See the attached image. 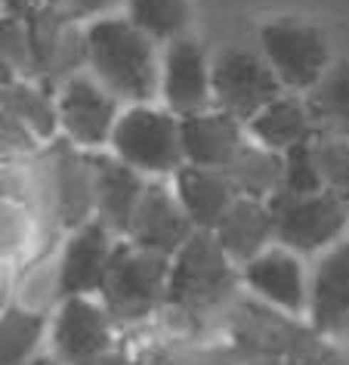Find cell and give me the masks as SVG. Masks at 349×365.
I'll use <instances>...</instances> for the list:
<instances>
[{"mask_svg": "<svg viewBox=\"0 0 349 365\" xmlns=\"http://www.w3.org/2000/svg\"><path fill=\"white\" fill-rule=\"evenodd\" d=\"M164 47L124 13L87 22V71L121 106L161 103Z\"/></svg>", "mask_w": 349, "mask_h": 365, "instance_id": "obj_1", "label": "cell"}, {"mask_svg": "<svg viewBox=\"0 0 349 365\" xmlns=\"http://www.w3.org/2000/svg\"><path fill=\"white\" fill-rule=\"evenodd\" d=\"M241 288V267L207 230H195V235L170 260L167 307L195 316L201 322L214 313L232 309Z\"/></svg>", "mask_w": 349, "mask_h": 365, "instance_id": "obj_2", "label": "cell"}, {"mask_svg": "<svg viewBox=\"0 0 349 365\" xmlns=\"http://www.w3.org/2000/svg\"><path fill=\"white\" fill-rule=\"evenodd\" d=\"M170 260L173 257L118 239L99 300L108 307L124 334L155 322L164 313L170 291Z\"/></svg>", "mask_w": 349, "mask_h": 365, "instance_id": "obj_3", "label": "cell"}, {"mask_svg": "<svg viewBox=\"0 0 349 365\" xmlns=\"http://www.w3.org/2000/svg\"><path fill=\"white\" fill-rule=\"evenodd\" d=\"M108 152L136 168L149 180H170L182 164V118L167 106H124L115 124Z\"/></svg>", "mask_w": 349, "mask_h": 365, "instance_id": "obj_4", "label": "cell"}, {"mask_svg": "<svg viewBox=\"0 0 349 365\" xmlns=\"http://www.w3.org/2000/svg\"><path fill=\"white\" fill-rule=\"evenodd\" d=\"M256 41H260V53L278 75L281 87L288 93L306 96L328 75V68L334 66L328 31L312 19L278 16V19L260 25Z\"/></svg>", "mask_w": 349, "mask_h": 365, "instance_id": "obj_5", "label": "cell"}, {"mask_svg": "<svg viewBox=\"0 0 349 365\" xmlns=\"http://www.w3.org/2000/svg\"><path fill=\"white\" fill-rule=\"evenodd\" d=\"M43 180V217L56 235H68L78 226L96 220V192L90 155L68 140H53L38 155Z\"/></svg>", "mask_w": 349, "mask_h": 365, "instance_id": "obj_6", "label": "cell"}, {"mask_svg": "<svg viewBox=\"0 0 349 365\" xmlns=\"http://www.w3.org/2000/svg\"><path fill=\"white\" fill-rule=\"evenodd\" d=\"M269 207L275 217V245L297 251L300 257H318L349 232V205L330 192L293 195L278 189Z\"/></svg>", "mask_w": 349, "mask_h": 365, "instance_id": "obj_7", "label": "cell"}, {"mask_svg": "<svg viewBox=\"0 0 349 365\" xmlns=\"http://www.w3.org/2000/svg\"><path fill=\"white\" fill-rule=\"evenodd\" d=\"M121 341V325L99 297H62L53 309L47 350L62 365H103Z\"/></svg>", "mask_w": 349, "mask_h": 365, "instance_id": "obj_8", "label": "cell"}, {"mask_svg": "<svg viewBox=\"0 0 349 365\" xmlns=\"http://www.w3.org/2000/svg\"><path fill=\"white\" fill-rule=\"evenodd\" d=\"M281 93V81L260 50L223 47L214 53V108H223L244 127Z\"/></svg>", "mask_w": 349, "mask_h": 365, "instance_id": "obj_9", "label": "cell"}, {"mask_svg": "<svg viewBox=\"0 0 349 365\" xmlns=\"http://www.w3.org/2000/svg\"><path fill=\"white\" fill-rule=\"evenodd\" d=\"M59 106V130L62 140L78 145L80 152H103L112 143L115 124L124 106L90 75L78 71L56 87Z\"/></svg>", "mask_w": 349, "mask_h": 365, "instance_id": "obj_10", "label": "cell"}, {"mask_svg": "<svg viewBox=\"0 0 349 365\" xmlns=\"http://www.w3.org/2000/svg\"><path fill=\"white\" fill-rule=\"evenodd\" d=\"M161 106L179 118L214 108V56L192 31L164 43Z\"/></svg>", "mask_w": 349, "mask_h": 365, "instance_id": "obj_11", "label": "cell"}, {"mask_svg": "<svg viewBox=\"0 0 349 365\" xmlns=\"http://www.w3.org/2000/svg\"><path fill=\"white\" fill-rule=\"evenodd\" d=\"M309 282L312 272L303 257L284 245H272L241 267V285L247 294L297 322H306L309 316Z\"/></svg>", "mask_w": 349, "mask_h": 365, "instance_id": "obj_12", "label": "cell"}, {"mask_svg": "<svg viewBox=\"0 0 349 365\" xmlns=\"http://www.w3.org/2000/svg\"><path fill=\"white\" fill-rule=\"evenodd\" d=\"M118 235L99 220L62 235L56 251V291L62 297H99Z\"/></svg>", "mask_w": 349, "mask_h": 365, "instance_id": "obj_13", "label": "cell"}, {"mask_svg": "<svg viewBox=\"0 0 349 365\" xmlns=\"http://www.w3.org/2000/svg\"><path fill=\"white\" fill-rule=\"evenodd\" d=\"M192 235H195V226L182 211L170 180H149L140 205H136L130 230H127V242H133L142 251L173 257Z\"/></svg>", "mask_w": 349, "mask_h": 365, "instance_id": "obj_14", "label": "cell"}, {"mask_svg": "<svg viewBox=\"0 0 349 365\" xmlns=\"http://www.w3.org/2000/svg\"><path fill=\"white\" fill-rule=\"evenodd\" d=\"M93 168V192H96V220L108 226L118 239H127L136 205L149 186V177H142L136 168L121 161L115 152H87Z\"/></svg>", "mask_w": 349, "mask_h": 365, "instance_id": "obj_15", "label": "cell"}, {"mask_svg": "<svg viewBox=\"0 0 349 365\" xmlns=\"http://www.w3.org/2000/svg\"><path fill=\"white\" fill-rule=\"evenodd\" d=\"M306 322L325 337L349 328V235L316 257Z\"/></svg>", "mask_w": 349, "mask_h": 365, "instance_id": "obj_16", "label": "cell"}, {"mask_svg": "<svg viewBox=\"0 0 349 365\" xmlns=\"http://www.w3.org/2000/svg\"><path fill=\"white\" fill-rule=\"evenodd\" d=\"M247 143V127L238 118L226 115L223 108H207V112L182 118V152L186 164L198 168L226 170L235 161Z\"/></svg>", "mask_w": 349, "mask_h": 365, "instance_id": "obj_17", "label": "cell"}, {"mask_svg": "<svg viewBox=\"0 0 349 365\" xmlns=\"http://www.w3.org/2000/svg\"><path fill=\"white\" fill-rule=\"evenodd\" d=\"M170 186L179 198L182 211L189 214L192 226L195 230H207V232L217 230V223L223 220V214L238 198L226 170L198 168V164H182L170 177Z\"/></svg>", "mask_w": 349, "mask_h": 365, "instance_id": "obj_18", "label": "cell"}, {"mask_svg": "<svg viewBox=\"0 0 349 365\" xmlns=\"http://www.w3.org/2000/svg\"><path fill=\"white\" fill-rule=\"evenodd\" d=\"M214 235L238 267L251 263L254 257H260L266 248L275 245V217L269 202L238 195L232 207L223 214V220L217 223Z\"/></svg>", "mask_w": 349, "mask_h": 365, "instance_id": "obj_19", "label": "cell"}, {"mask_svg": "<svg viewBox=\"0 0 349 365\" xmlns=\"http://www.w3.org/2000/svg\"><path fill=\"white\" fill-rule=\"evenodd\" d=\"M247 136H251L254 143L266 145V149L284 155L300 143L318 140V130H316V121H312V112L306 106V96L284 90L254 121H247Z\"/></svg>", "mask_w": 349, "mask_h": 365, "instance_id": "obj_20", "label": "cell"}, {"mask_svg": "<svg viewBox=\"0 0 349 365\" xmlns=\"http://www.w3.org/2000/svg\"><path fill=\"white\" fill-rule=\"evenodd\" d=\"M53 309H38L22 300H4L0 307V365H28L34 356L47 353Z\"/></svg>", "mask_w": 349, "mask_h": 365, "instance_id": "obj_21", "label": "cell"}, {"mask_svg": "<svg viewBox=\"0 0 349 365\" xmlns=\"http://www.w3.org/2000/svg\"><path fill=\"white\" fill-rule=\"evenodd\" d=\"M4 112H10L13 118L28 127L43 145H50L53 140H59V106H56V90L47 87L43 81L31 78H13L4 81Z\"/></svg>", "mask_w": 349, "mask_h": 365, "instance_id": "obj_22", "label": "cell"}, {"mask_svg": "<svg viewBox=\"0 0 349 365\" xmlns=\"http://www.w3.org/2000/svg\"><path fill=\"white\" fill-rule=\"evenodd\" d=\"M226 177L241 198L269 202L284 182V155L266 149V145L254 143L251 136H247L241 152H238L235 161L226 168Z\"/></svg>", "mask_w": 349, "mask_h": 365, "instance_id": "obj_23", "label": "cell"}, {"mask_svg": "<svg viewBox=\"0 0 349 365\" xmlns=\"http://www.w3.org/2000/svg\"><path fill=\"white\" fill-rule=\"evenodd\" d=\"M318 136L349 140V56L334 59L328 75L306 93Z\"/></svg>", "mask_w": 349, "mask_h": 365, "instance_id": "obj_24", "label": "cell"}, {"mask_svg": "<svg viewBox=\"0 0 349 365\" xmlns=\"http://www.w3.org/2000/svg\"><path fill=\"white\" fill-rule=\"evenodd\" d=\"M124 16L161 47L192 31V0H127Z\"/></svg>", "mask_w": 349, "mask_h": 365, "instance_id": "obj_25", "label": "cell"}, {"mask_svg": "<svg viewBox=\"0 0 349 365\" xmlns=\"http://www.w3.org/2000/svg\"><path fill=\"white\" fill-rule=\"evenodd\" d=\"M316 161L325 182V192L337 195L349 205V140L340 136H318L316 140Z\"/></svg>", "mask_w": 349, "mask_h": 365, "instance_id": "obj_26", "label": "cell"}, {"mask_svg": "<svg viewBox=\"0 0 349 365\" xmlns=\"http://www.w3.org/2000/svg\"><path fill=\"white\" fill-rule=\"evenodd\" d=\"M281 189H288L293 195H316L325 192V182L318 173V161H316V140L312 143H300L293 149L284 152V182Z\"/></svg>", "mask_w": 349, "mask_h": 365, "instance_id": "obj_27", "label": "cell"}, {"mask_svg": "<svg viewBox=\"0 0 349 365\" xmlns=\"http://www.w3.org/2000/svg\"><path fill=\"white\" fill-rule=\"evenodd\" d=\"M0 149H4V164H13V161L38 158L47 145H43L19 118H13L10 112L0 108Z\"/></svg>", "mask_w": 349, "mask_h": 365, "instance_id": "obj_28", "label": "cell"}, {"mask_svg": "<svg viewBox=\"0 0 349 365\" xmlns=\"http://www.w3.org/2000/svg\"><path fill=\"white\" fill-rule=\"evenodd\" d=\"M62 13V0H4V16H13L25 25L43 22Z\"/></svg>", "mask_w": 349, "mask_h": 365, "instance_id": "obj_29", "label": "cell"}, {"mask_svg": "<svg viewBox=\"0 0 349 365\" xmlns=\"http://www.w3.org/2000/svg\"><path fill=\"white\" fill-rule=\"evenodd\" d=\"M127 0H62V13L71 22H96L103 16H115L118 6H124Z\"/></svg>", "mask_w": 349, "mask_h": 365, "instance_id": "obj_30", "label": "cell"}, {"mask_svg": "<svg viewBox=\"0 0 349 365\" xmlns=\"http://www.w3.org/2000/svg\"><path fill=\"white\" fill-rule=\"evenodd\" d=\"M28 365H62V362H59L56 356H53V353L47 350V353H41V356H34V359H31Z\"/></svg>", "mask_w": 349, "mask_h": 365, "instance_id": "obj_31", "label": "cell"}, {"mask_svg": "<svg viewBox=\"0 0 349 365\" xmlns=\"http://www.w3.org/2000/svg\"><path fill=\"white\" fill-rule=\"evenodd\" d=\"M321 365H349V362H346V359H343V356H340V353H334V356H328V359L321 362Z\"/></svg>", "mask_w": 349, "mask_h": 365, "instance_id": "obj_32", "label": "cell"}]
</instances>
